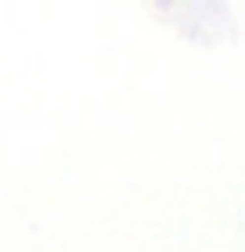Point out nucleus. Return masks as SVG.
Returning <instances> with one entry per match:
<instances>
[]
</instances>
